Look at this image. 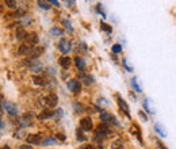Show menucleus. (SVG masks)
Listing matches in <instances>:
<instances>
[{
    "label": "nucleus",
    "mask_w": 176,
    "mask_h": 149,
    "mask_svg": "<svg viewBox=\"0 0 176 149\" xmlns=\"http://www.w3.org/2000/svg\"><path fill=\"white\" fill-rule=\"evenodd\" d=\"M50 4H53V6H57V7H60V3L57 2V0H50Z\"/></svg>",
    "instance_id": "79ce46f5"
},
{
    "label": "nucleus",
    "mask_w": 176,
    "mask_h": 149,
    "mask_svg": "<svg viewBox=\"0 0 176 149\" xmlns=\"http://www.w3.org/2000/svg\"><path fill=\"white\" fill-rule=\"evenodd\" d=\"M92 128H93V124H92V119L89 117H84L80 119V129L81 130L89 132V130H92Z\"/></svg>",
    "instance_id": "20e7f679"
},
{
    "label": "nucleus",
    "mask_w": 176,
    "mask_h": 149,
    "mask_svg": "<svg viewBox=\"0 0 176 149\" xmlns=\"http://www.w3.org/2000/svg\"><path fill=\"white\" fill-rule=\"evenodd\" d=\"M53 144H56L54 138H45L43 140V145H53Z\"/></svg>",
    "instance_id": "e433bc0d"
},
{
    "label": "nucleus",
    "mask_w": 176,
    "mask_h": 149,
    "mask_svg": "<svg viewBox=\"0 0 176 149\" xmlns=\"http://www.w3.org/2000/svg\"><path fill=\"white\" fill-rule=\"evenodd\" d=\"M27 34H29V33H26L23 29H18V31H16V38H18V39H23V38L26 39V38H27Z\"/></svg>",
    "instance_id": "4be33fe9"
},
{
    "label": "nucleus",
    "mask_w": 176,
    "mask_h": 149,
    "mask_svg": "<svg viewBox=\"0 0 176 149\" xmlns=\"http://www.w3.org/2000/svg\"><path fill=\"white\" fill-rule=\"evenodd\" d=\"M74 64H76L79 70H84L85 66H87V65H85V61L81 57H76V58H74Z\"/></svg>",
    "instance_id": "2eb2a0df"
},
{
    "label": "nucleus",
    "mask_w": 176,
    "mask_h": 149,
    "mask_svg": "<svg viewBox=\"0 0 176 149\" xmlns=\"http://www.w3.org/2000/svg\"><path fill=\"white\" fill-rule=\"evenodd\" d=\"M58 64L61 65L64 69H68L69 66H70V64H72V61H70L69 57H66V56H62V57L58 60Z\"/></svg>",
    "instance_id": "f8f14e48"
},
{
    "label": "nucleus",
    "mask_w": 176,
    "mask_h": 149,
    "mask_svg": "<svg viewBox=\"0 0 176 149\" xmlns=\"http://www.w3.org/2000/svg\"><path fill=\"white\" fill-rule=\"evenodd\" d=\"M80 81H83L84 85H91V84H93V81H95V80H93V77L89 76V74H81Z\"/></svg>",
    "instance_id": "4468645a"
},
{
    "label": "nucleus",
    "mask_w": 176,
    "mask_h": 149,
    "mask_svg": "<svg viewBox=\"0 0 176 149\" xmlns=\"http://www.w3.org/2000/svg\"><path fill=\"white\" fill-rule=\"evenodd\" d=\"M37 4H38L42 10H50L49 2H43V0H38V2H37Z\"/></svg>",
    "instance_id": "393cba45"
},
{
    "label": "nucleus",
    "mask_w": 176,
    "mask_h": 149,
    "mask_svg": "<svg viewBox=\"0 0 176 149\" xmlns=\"http://www.w3.org/2000/svg\"><path fill=\"white\" fill-rule=\"evenodd\" d=\"M19 125H20V128L23 129L26 128V126H31V122H33V115L27 113V114H25V115H22V117L19 118Z\"/></svg>",
    "instance_id": "0eeeda50"
},
{
    "label": "nucleus",
    "mask_w": 176,
    "mask_h": 149,
    "mask_svg": "<svg viewBox=\"0 0 176 149\" xmlns=\"http://www.w3.org/2000/svg\"><path fill=\"white\" fill-rule=\"evenodd\" d=\"M43 102H45V104H46L47 107L54 109V107H57V104H58V96L56 94H49L46 98L43 99Z\"/></svg>",
    "instance_id": "7ed1b4c3"
},
{
    "label": "nucleus",
    "mask_w": 176,
    "mask_h": 149,
    "mask_svg": "<svg viewBox=\"0 0 176 149\" xmlns=\"http://www.w3.org/2000/svg\"><path fill=\"white\" fill-rule=\"evenodd\" d=\"M130 132L132 133H134L136 136L138 137V140H141V133H140V130H138V128H137V125H134L133 124V126H132V129H130Z\"/></svg>",
    "instance_id": "cd10ccee"
},
{
    "label": "nucleus",
    "mask_w": 176,
    "mask_h": 149,
    "mask_svg": "<svg viewBox=\"0 0 176 149\" xmlns=\"http://www.w3.org/2000/svg\"><path fill=\"white\" fill-rule=\"evenodd\" d=\"M19 149H34L33 147H30V145H22V147Z\"/></svg>",
    "instance_id": "37998d69"
},
{
    "label": "nucleus",
    "mask_w": 176,
    "mask_h": 149,
    "mask_svg": "<svg viewBox=\"0 0 176 149\" xmlns=\"http://www.w3.org/2000/svg\"><path fill=\"white\" fill-rule=\"evenodd\" d=\"M98 104H99V106H102V107H107L108 106V100L104 99V98H99L98 99Z\"/></svg>",
    "instance_id": "2f4dec72"
},
{
    "label": "nucleus",
    "mask_w": 176,
    "mask_h": 149,
    "mask_svg": "<svg viewBox=\"0 0 176 149\" xmlns=\"http://www.w3.org/2000/svg\"><path fill=\"white\" fill-rule=\"evenodd\" d=\"M45 81H46V79H45L43 76H39V74H37V76L33 77V83L35 85H43Z\"/></svg>",
    "instance_id": "a211bd4d"
},
{
    "label": "nucleus",
    "mask_w": 176,
    "mask_h": 149,
    "mask_svg": "<svg viewBox=\"0 0 176 149\" xmlns=\"http://www.w3.org/2000/svg\"><path fill=\"white\" fill-rule=\"evenodd\" d=\"M50 34H53V35H62L64 31L61 29H58V27H53L50 30Z\"/></svg>",
    "instance_id": "c85d7f7f"
},
{
    "label": "nucleus",
    "mask_w": 176,
    "mask_h": 149,
    "mask_svg": "<svg viewBox=\"0 0 176 149\" xmlns=\"http://www.w3.org/2000/svg\"><path fill=\"white\" fill-rule=\"evenodd\" d=\"M155 130H156V132L159 133L161 137H167V132L161 128V125H160V124H156V125H155Z\"/></svg>",
    "instance_id": "5701e85b"
},
{
    "label": "nucleus",
    "mask_w": 176,
    "mask_h": 149,
    "mask_svg": "<svg viewBox=\"0 0 176 149\" xmlns=\"http://www.w3.org/2000/svg\"><path fill=\"white\" fill-rule=\"evenodd\" d=\"M144 109L147 110V113H149V114L153 113V111L151 110V107H149V99H145V100H144Z\"/></svg>",
    "instance_id": "473e14b6"
},
{
    "label": "nucleus",
    "mask_w": 176,
    "mask_h": 149,
    "mask_svg": "<svg viewBox=\"0 0 176 149\" xmlns=\"http://www.w3.org/2000/svg\"><path fill=\"white\" fill-rule=\"evenodd\" d=\"M42 53H43V47H39V46L35 47V46H34V47L31 49V52H30L27 56L30 57V60H37Z\"/></svg>",
    "instance_id": "9d476101"
},
{
    "label": "nucleus",
    "mask_w": 176,
    "mask_h": 149,
    "mask_svg": "<svg viewBox=\"0 0 176 149\" xmlns=\"http://www.w3.org/2000/svg\"><path fill=\"white\" fill-rule=\"evenodd\" d=\"M76 138L79 140V141H80V142H83V141H85V140H87V137H85L84 136V133H83V130H76Z\"/></svg>",
    "instance_id": "b1692460"
},
{
    "label": "nucleus",
    "mask_w": 176,
    "mask_h": 149,
    "mask_svg": "<svg viewBox=\"0 0 176 149\" xmlns=\"http://www.w3.org/2000/svg\"><path fill=\"white\" fill-rule=\"evenodd\" d=\"M64 25L68 26V30H69V31H72V25H70V22H68V20H64Z\"/></svg>",
    "instance_id": "4c0bfd02"
},
{
    "label": "nucleus",
    "mask_w": 176,
    "mask_h": 149,
    "mask_svg": "<svg viewBox=\"0 0 176 149\" xmlns=\"http://www.w3.org/2000/svg\"><path fill=\"white\" fill-rule=\"evenodd\" d=\"M6 6L10 7V8H16V2L15 0H6Z\"/></svg>",
    "instance_id": "7c9ffc66"
},
{
    "label": "nucleus",
    "mask_w": 176,
    "mask_h": 149,
    "mask_svg": "<svg viewBox=\"0 0 176 149\" xmlns=\"http://www.w3.org/2000/svg\"><path fill=\"white\" fill-rule=\"evenodd\" d=\"M100 29L104 30V31H107V33H113V29H111V26L106 25L104 22H102V23H100Z\"/></svg>",
    "instance_id": "c756f323"
},
{
    "label": "nucleus",
    "mask_w": 176,
    "mask_h": 149,
    "mask_svg": "<svg viewBox=\"0 0 176 149\" xmlns=\"http://www.w3.org/2000/svg\"><path fill=\"white\" fill-rule=\"evenodd\" d=\"M122 64H123V66H125V69L127 70V72H133V68H132V66H129L126 58H123V60H122Z\"/></svg>",
    "instance_id": "72a5a7b5"
},
{
    "label": "nucleus",
    "mask_w": 176,
    "mask_h": 149,
    "mask_svg": "<svg viewBox=\"0 0 176 149\" xmlns=\"http://www.w3.org/2000/svg\"><path fill=\"white\" fill-rule=\"evenodd\" d=\"M53 115H54L53 111H50V110H43L38 118H39V119H49V118L53 117Z\"/></svg>",
    "instance_id": "6ab92c4d"
},
{
    "label": "nucleus",
    "mask_w": 176,
    "mask_h": 149,
    "mask_svg": "<svg viewBox=\"0 0 176 149\" xmlns=\"http://www.w3.org/2000/svg\"><path fill=\"white\" fill-rule=\"evenodd\" d=\"M62 114H64L62 109H58V110H57V111H56V113H54V115H53V117H54L56 119H60V118L62 117Z\"/></svg>",
    "instance_id": "c9c22d12"
},
{
    "label": "nucleus",
    "mask_w": 176,
    "mask_h": 149,
    "mask_svg": "<svg viewBox=\"0 0 176 149\" xmlns=\"http://www.w3.org/2000/svg\"><path fill=\"white\" fill-rule=\"evenodd\" d=\"M33 47H34V46H31V45H29V43L22 45V46L19 47V54H29L30 52H31Z\"/></svg>",
    "instance_id": "dca6fc26"
},
{
    "label": "nucleus",
    "mask_w": 176,
    "mask_h": 149,
    "mask_svg": "<svg viewBox=\"0 0 176 149\" xmlns=\"http://www.w3.org/2000/svg\"><path fill=\"white\" fill-rule=\"evenodd\" d=\"M58 50L61 52L62 54H68L70 50H72V45L66 38H61L58 42Z\"/></svg>",
    "instance_id": "f03ea898"
},
{
    "label": "nucleus",
    "mask_w": 176,
    "mask_h": 149,
    "mask_svg": "<svg viewBox=\"0 0 176 149\" xmlns=\"http://www.w3.org/2000/svg\"><path fill=\"white\" fill-rule=\"evenodd\" d=\"M111 149H125V147H123V141L121 138L113 141V142H111Z\"/></svg>",
    "instance_id": "f3484780"
},
{
    "label": "nucleus",
    "mask_w": 176,
    "mask_h": 149,
    "mask_svg": "<svg viewBox=\"0 0 176 149\" xmlns=\"http://www.w3.org/2000/svg\"><path fill=\"white\" fill-rule=\"evenodd\" d=\"M111 50H113V53H115V54L121 53V52H122V45H119V43H115V45H113V47H111Z\"/></svg>",
    "instance_id": "a878e982"
},
{
    "label": "nucleus",
    "mask_w": 176,
    "mask_h": 149,
    "mask_svg": "<svg viewBox=\"0 0 176 149\" xmlns=\"http://www.w3.org/2000/svg\"><path fill=\"white\" fill-rule=\"evenodd\" d=\"M26 39L29 41V45H31V46H34V45H37L39 42V38H38V35H37L35 33H29Z\"/></svg>",
    "instance_id": "ddd939ff"
},
{
    "label": "nucleus",
    "mask_w": 176,
    "mask_h": 149,
    "mask_svg": "<svg viewBox=\"0 0 176 149\" xmlns=\"http://www.w3.org/2000/svg\"><path fill=\"white\" fill-rule=\"evenodd\" d=\"M27 65H29V69L34 73H41L43 70V65L39 60H30Z\"/></svg>",
    "instance_id": "f257e3e1"
},
{
    "label": "nucleus",
    "mask_w": 176,
    "mask_h": 149,
    "mask_svg": "<svg viewBox=\"0 0 176 149\" xmlns=\"http://www.w3.org/2000/svg\"><path fill=\"white\" fill-rule=\"evenodd\" d=\"M73 109H74V111H76V113H83V111H84V107L81 106L80 103H77V102L73 103Z\"/></svg>",
    "instance_id": "bb28decb"
},
{
    "label": "nucleus",
    "mask_w": 176,
    "mask_h": 149,
    "mask_svg": "<svg viewBox=\"0 0 176 149\" xmlns=\"http://www.w3.org/2000/svg\"><path fill=\"white\" fill-rule=\"evenodd\" d=\"M65 3H66V4H70V6H72V4H74V2H68V0H66Z\"/></svg>",
    "instance_id": "a18cd8bd"
},
{
    "label": "nucleus",
    "mask_w": 176,
    "mask_h": 149,
    "mask_svg": "<svg viewBox=\"0 0 176 149\" xmlns=\"http://www.w3.org/2000/svg\"><path fill=\"white\" fill-rule=\"evenodd\" d=\"M3 109H4L7 113H8L10 115H18V107H16V104H14V103H11V102H3Z\"/></svg>",
    "instance_id": "423d86ee"
},
{
    "label": "nucleus",
    "mask_w": 176,
    "mask_h": 149,
    "mask_svg": "<svg viewBox=\"0 0 176 149\" xmlns=\"http://www.w3.org/2000/svg\"><path fill=\"white\" fill-rule=\"evenodd\" d=\"M96 10H98V12H99V14H102V16H103V18H106V12H104V10H103V6H102V4H98V6H96Z\"/></svg>",
    "instance_id": "f704fd0d"
},
{
    "label": "nucleus",
    "mask_w": 176,
    "mask_h": 149,
    "mask_svg": "<svg viewBox=\"0 0 176 149\" xmlns=\"http://www.w3.org/2000/svg\"><path fill=\"white\" fill-rule=\"evenodd\" d=\"M56 136H57V138H58V140H61V141H65V136H64V134L58 133V134H56Z\"/></svg>",
    "instance_id": "58836bf2"
},
{
    "label": "nucleus",
    "mask_w": 176,
    "mask_h": 149,
    "mask_svg": "<svg viewBox=\"0 0 176 149\" xmlns=\"http://www.w3.org/2000/svg\"><path fill=\"white\" fill-rule=\"evenodd\" d=\"M100 121H102L103 124H106L108 121H114V118H113V115L108 114V113H102L100 114Z\"/></svg>",
    "instance_id": "aec40b11"
},
{
    "label": "nucleus",
    "mask_w": 176,
    "mask_h": 149,
    "mask_svg": "<svg viewBox=\"0 0 176 149\" xmlns=\"http://www.w3.org/2000/svg\"><path fill=\"white\" fill-rule=\"evenodd\" d=\"M2 149H11V147H8V145H4V147H3Z\"/></svg>",
    "instance_id": "49530a36"
},
{
    "label": "nucleus",
    "mask_w": 176,
    "mask_h": 149,
    "mask_svg": "<svg viewBox=\"0 0 176 149\" xmlns=\"http://www.w3.org/2000/svg\"><path fill=\"white\" fill-rule=\"evenodd\" d=\"M108 134H110V128H108V125H106V124L99 125L98 130H96V138H99V137H106Z\"/></svg>",
    "instance_id": "1a4fd4ad"
},
{
    "label": "nucleus",
    "mask_w": 176,
    "mask_h": 149,
    "mask_svg": "<svg viewBox=\"0 0 176 149\" xmlns=\"http://www.w3.org/2000/svg\"><path fill=\"white\" fill-rule=\"evenodd\" d=\"M27 142L29 144H35V145H41L43 144V138H42V134H29L27 136Z\"/></svg>",
    "instance_id": "6e6552de"
},
{
    "label": "nucleus",
    "mask_w": 176,
    "mask_h": 149,
    "mask_svg": "<svg viewBox=\"0 0 176 149\" xmlns=\"http://www.w3.org/2000/svg\"><path fill=\"white\" fill-rule=\"evenodd\" d=\"M81 149H95V148H93V145H83Z\"/></svg>",
    "instance_id": "a19ab883"
},
{
    "label": "nucleus",
    "mask_w": 176,
    "mask_h": 149,
    "mask_svg": "<svg viewBox=\"0 0 176 149\" xmlns=\"http://www.w3.org/2000/svg\"><path fill=\"white\" fill-rule=\"evenodd\" d=\"M132 85H133L134 91H136L137 94H141V92H142V88L140 87V84H138V81H137V77H133V79H132Z\"/></svg>",
    "instance_id": "412c9836"
},
{
    "label": "nucleus",
    "mask_w": 176,
    "mask_h": 149,
    "mask_svg": "<svg viewBox=\"0 0 176 149\" xmlns=\"http://www.w3.org/2000/svg\"><path fill=\"white\" fill-rule=\"evenodd\" d=\"M0 129H4V122L2 121V118H0Z\"/></svg>",
    "instance_id": "c03bdc74"
},
{
    "label": "nucleus",
    "mask_w": 176,
    "mask_h": 149,
    "mask_svg": "<svg viewBox=\"0 0 176 149\" xmlns=\"http://www.w3.org/2000/svg\"><path fill=\"white\" fill-rule=\"evenodd\" d=\"M66 87L70 92H73V94H79L80 92V88H81V83L79 80H69L68 84H66Z\"/></svg>",
    "instance_id": "39448f33"
},
{
    "label": "nucleus",
    "mask_w": 176,
    "mask_h": 149,
    "mask_svg": "<svg viewBox=\"0 0 176 149\" xmlns=\"http://www.w3.org/2000/svg\"><path fill=\"white\" fill-rule=\"evenodd\" d=\"M117 100H118V104H119V107H121V110L126 114V117H130V109H129V106H127V103L121 96H117Z\"/></svg>",
    "instance_id": "9b49d317"
},
{
    "label": "nucleus",
    "mask_w": 176,
    "mask_h": 149,
    "mask_svg": "<svg viewBox=\"0 0 176 149\" xmlns=\"http://www.w3.org/2000/svg\"><path fill=\"white\" fill-rule=\"evenodd\" d=\"M140 117H141L142 119H144V121H147V119H148V117H147V114H145V113H144V111H140Z\"/></svg>",
    "instance_id": "ea45409f"
}]
</instances>
